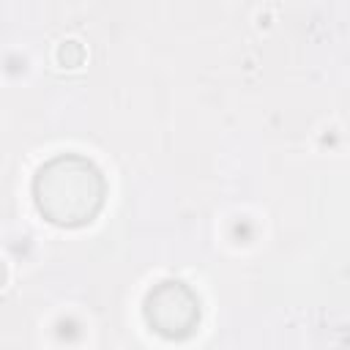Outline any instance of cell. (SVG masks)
I'll return each instance as SVG.
<instances>
[{"instance_id": "obj_1", "label": "cell", "mask_w": 350, "mask_h": 350, "mask_svg": "<svg viewBox=\"0 0 350 350\" xmlns=\"http://www.w3.org/2000/svg\"><path fill=\"white\" fill-rule=\"evenodd\" d=\"M107 200L104 172L79 153H57L44 161L33 178V202L55 227L90 224Z\"/></svg>"}, {"instance_id": "obj_2", "label": "cell", "mask_w": 350, "mask_h": 350, "mask_svg": "<svg viewBox=\"0 0 350 350\" xmlns=\"http://www.w3.org/2000/svg\"><path fill=\"white\" fill-rule=\"evenodd\" d=\"M145 323L164 339H186L197 331L202 306L197 293L180 279H164L153 284L142 304Z\"/></svg>"}]
</instances>
